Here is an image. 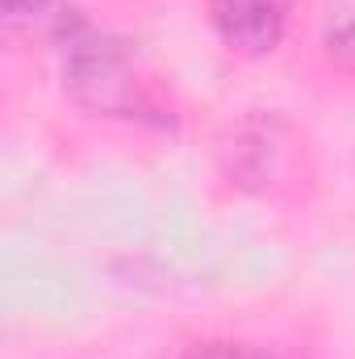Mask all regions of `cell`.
<instances>
[{"label": "cell", "mask_w": 355, "mask_h": 359, "mask_svg": "<svg viewBox=\"0 0 355 359\" xmlns=\"http://www.w3.org/2000/svg\"><path fill=\"white\" fill-rule=\"evenodd\" d=\"M293 0H209V21L217 38L239 55H272L284 42Z\"/></svg>", "instance_id": "cell-2"}, {"label": "cell", "mask_w": 355, "mask_h": 359, "mask_svg": "<svg viewBox=\"0 0 355 359\" xmlns=\"http://www.w3.org/2000/svg\"><path fill=\"white\" fill-rule=\"evenodd\" d=\"M55 46H59V63H63V88L88 113L126 117V121H155V126L168 121L159 100L147 88L142 72L134 67L130 50L117 38H109L105 29H96L84 13L63 29V38Z\"/></svg>", "instance_id": "cell-1"}, {"label": "cell", "mask_w": 355, "mask_h": 359, "mask_svg": "<svg viewBox=\"0 0 355 359\" xmlns=\"http://www.w3.org/2000/svg\"><path fill=\"white\" fill-rule=\"evenodd\" d=\"M326 59L355 76V8H343L326 29Z\"/></svg>", "instance_id": "cell-6"}, {"label": "cell", "mask_w": 355, "mask_h": 359, "mask_svg": "<svg viewBox=\"0 0 355 359\" xmlns=\"http://www.w3.org/2000/svg\"><path fill=\"white\" fill-rule=\"evenodd\" d=\"M172 359H297L284 355L276 347H260V343H230V339H209V343H192L180 347Z\"/></svg>", "instance_id": "cell-5"}, {"label": "cell", "mask_w": 355, "mask_h": 359, "mask_svg": "<svg viewBox=\"0 0 355 359\" xmlns=\"http://www.w3.org/2000/svg\"><path fill=\"white\" fill-rule=\"evenodd\" d=\"M239 147H230V176H239V184H255V180L272 176V126H243L234 134Z\"/></svg>", "instance_id": "cell-4"}, {"label": "cell", "mask_w": 355, "mask_h": 359, "mask_svg": "<svg viewBox=\"0 0 355 359\" xmlns=\"http://www.w3.org/2000/svg\"><path fill=\"white\" fill-rule=\"evenodd\" d=\"M0 8L13 34H38L51 42H59L63 29L80 17V8H72L67 0H0Z\"/></svg>", "instance_id": "cell-3"}]
</instances>
